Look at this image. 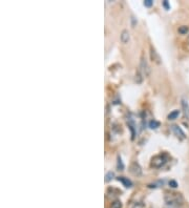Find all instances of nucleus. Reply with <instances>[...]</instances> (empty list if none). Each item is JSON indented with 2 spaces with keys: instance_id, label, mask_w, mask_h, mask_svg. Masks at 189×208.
Returning <instances> with one entry per match:
<instances>
[{
  "instance_id": "obj_1",
  "label": "nucleus",
  "mask_w": 189,
  "mask_h": 208,
  "mask_svg": "<svg viewBox=\"0 0 189 208\" xmlns=\"http://www.w3.org/2000/svg\"><path fill=\"white\" fill-rule=\"evenodd\" d=\"M168 161L167 155H158V156L153 157L151 160V166L155 168H161L162 166H164Z\"/></svg>"
},
{
  "instance_id": "obj_2",
  "label": "nucleus",
  "mask_w": 189,
  "mask_h": 208,
  "mask_svg": "<svg viewBox=\"0 0 189 208\" xmlns=\"http://www.w3.org/2000/svg\"><path fill=\"white\" fill-rule=\"evenodd\" d=\"M140 70L141 73L143 74V76L147 77L149 76V73H150V68H149V65L147 63V60L146 58L142 56V58H141V62H140Z\"/></svg>"
},
{
  "instance_id": "obj_3",
  "label": "nucleus",
  "mask_w": 189,
  "mask_h": 208,
  "mask_svg": "<svg viewBox=\"0 0 189 208\" xmlns=\"http://www.w3.org/2000/svg\"><path fill=\"white\" fill-rule=\"evenodd\" d=\"M165 199H166V203L169 205H178V204H180L179 202H180V200H182V198L177 193H171L169 196H166Z\"/></svg>"
},
{
  "instance_id": "obj_4",
  "label": "nucleus",
  "mask_w": 189,
  "mask_h": 208,
  "mask_svg": "<svg viewBox=\"0 0 189 208\" xmlns=\"http://www.w3.org/2000/svg\"><path fill=\"white\" fill-rule=\"evenodd\" d=\"M129 172L134 174V176H141V174H142V168H141V166L139 165L137 162H134L130 164Z\"/></svg>"
},
{
  "instance_id": "obj_5",
  "label": "nucleus",
  "mask_w": 189,
  "mask_h": 208,
  "mask_svg": "<svg viewBox=\"0 0 189 208\" xmlns=\"http://www.w3.org/2000/svg\"><path fill=\"white\" fill-rule=\"evenodd\" d=\"M171 129H172V132H174V135L177 136L178 138H180V139H185V134H184V132L181 129V127L180 126H178V125H172L171 126Z\"/></svg>"
},
{
  "instance_id": "obj_6",
  "label": "nucleus",
  "mask_w": 189,
  "mask_h": 208,
  "mask_svg": "<svg viewBox=\"0 0 189 208\" xmlns=\"http://www.w3.org/2000/svg\"><path fill=\"white\" fill-rule=\"evenodd\" d=\"M150 57H151V60L155 61L156 63H161V59H160V56L158 55L157 51L153 47V45H150Z\"/></svg>"
},
{
  "instance_id": "obj_7",
  "label": "nucleus",
  "mask_w": 189,
  "mask_h": 208,
  "mask_svg": "<svg viewBox=\"0 0 189 208\" xmlns=\"http://www.w3.org/2000/svg\"><path fill=\"white\" fill-rule=\"evenodd\" d=\"M181 104H182V108H183V111H184L185 117L189 118V104H188V102H187L185 99H182Z\"/></svg>"
},
{
  "instance_id": "obj_8",
  "label": "nucleus",
  "mask_w": 189,
  "mask_h": 208,
  "mask_svg": "<svg viewBox=\"0 0 189 208\" xmlns=\"http://www.w3.org/2000/svg\"><path fill=\"white\" fill-rule=\"evenodd\" d=\"M117 180L119 181V182H121V183H122L125 187H127V188H129V187L132 186V183H131V181L128 180L127 178H125V177H119L118 179H117Z\"/></svg>"
},
{
  "instance_id": "obj_9",
  "label": "nucleus",
  "mask_w": 189,
  "mask_h": 208,
  "mask_svg": "<svg viewBox=\"0 0 189 208\" xmlns=\"http://www.w3.org/2000/svg\"><path fill=\"white\" fill-rule=\"evenodd\" d=\"M129 39H130L129 32L124 30V31L122 32V34H121V41H122L123 43H127L128 41H129Z\"/></svg>"
},
{
  "instance_id": "obj_10",
  "label": "nucleus",
  "mask_w": 189,
  "mask_h": 208,
  "mask_svg": "<svg viewBox=\"0 0 189 208\" xmlns=\"http://www.w3.org/2000/svg\"><path fill=\"white\" fill-rule=\"evenodd\" d=\"M127 124H128V127H129V128H130V130H131L132 139H134V136H136V125H134V123L131 121V119H128L127 120Z\"/></svg>"
},
{
  "instance_id": "obj_11",
  "label": "nucleus",
  "mask_w": 189,
  "mask_h": 208,
  "mask_svg": "<svg viewBox=\"0 0 189 208\" xmlns=\"http://www.w3.org/2000/svg\"><path fill=\"white\" fill-rule=\"evenodd\" d=\"M179 115H180V110H173V111H171L169 115H168V120H174L177 119L178 117H179Z\"/></svg>"
},
{
  "instance_id": "obj_12",
  "label": "nucleus",
  "mask_w": 189,
  "mask_h": 208,
  "mask_svg": "<svg viewBox=\"0 0 189 208\" xmlns=\"http://www.w3.org/2000/svg\"><path fill=\"white\" fill-rule=\"evenodd\" d=\"M149 127L151 129H157L158 127H160V122H158L156 120H151L149 122Z\"/></svg>"
},
{
  "instance_id": "obj_13",
  "label": "nucleus",
  "mask_w": 189,
  "mask_h": 208,
  "mask_svg": "<svg viewBox=\"0 0 189 208\" xmlns=\"http://www.w3.org/2000/svg\"><path fill=\"white\" fill-rule=\"evenodd\" d=\"M142 75H143V74L141 73V70H138L137 74H136V81H137L138 83H141V82H142V79H143Z\"/></svg>"
},
{
  "instance_id": "obj_14",
  "label": "nucleus",
  "mask_w": 189,
  "mask_h": 208,
  "mask_svg": "<svg viewBox=\"0 0 189 208\" xmlns=\"http://www.w3.org/2000/svg\"><path fill=\"white\" fill-rule=\"evenodd\" d=\"M113 177H115V174L113 172H108L105 176V182H109Z\"/></svg>"
},
{
  "instance_id": "obj_15",
  "label": "nucleus",
  "mask_w": 189,
  "mask_h": 208,
  "mask_svg": "<svg viewBox=\"0 0 189 208\" xmlns=\"http://www.w3.org/2000/svg\"><path fill=\"white\" fill-rule=\"evenodd\" d=\"M117 166H118V168H119L120 170H123V169H124V164H123L122 162L121 157H118V164H117Z\"/></svg>"
},
{
  "instance_id": "obj_16",
  "label": "nucleus",
  "mask_w": 189,
  "mask_h": 208,
  "mask_svg": "<svg viewBox=\"0 0 189 208\" xmlns=\"http://www.w3.org/2000/svg\"><path fill=\"white\" fill-rule=\"evenodd\" d=\"M110 208H122V203L120 201H115V202L111 204Z\"/></svg>"
},
{
  "instance_id": "obj_17",
  "label": "nucleus",
  "mask_w": 189,
  "mask_h": 208,
  "mask_svg": "<svg viewBox=\"0 0 189 208\" xmlns=\"http://www.w3.org/2000/svg\"><path fill=\"white\" fill-rule=\"evenodd\" d=\"M187 32H188V28H187V26H185V25L181 26V28H179V33H181L182 35L187 34Z\"/></svg>"
},
{
  "instance_id": "obj_18",
  "label": "nucleus",
  "mask_w": 189,
  "mask_h": 208,
  "mask_svg": "<svg viewBox=\"0 0 189 208\" xmlns=\"http://www.w3.org/2000/svg\"><path fill=\"white\" fill-rule=\"evenodd\" d=\"M169 186H170L171 188H177V187H178V183H177V181H174V180H171V181H169Z\"/></svg>"
},
{
  "instance_id": "obj_19",
  "label": "nucleus",
  "mask_w": 189,
  "mask_h": 208,
  "mask_svg": "<svg viewBox=\"0 0 189 208\" xmlns=\"http://www.w3.org/2000/svg\"><path fill=\"white\" fill-rule=\"evenodd\" d=\"M153 0H145V1H144V5L145 6H151L153 5Z\"/></svg>"
},
{
  "instance_id": "obj_20",
  "label": "nucleus",
  "mask_w": 189,
  "mask_h": 208,
  "mask_svg": "<svg viewBox=\"0 0 189 208\" xmlns=\"http://www.w3.org/2000/svg\"><path fill=\"white\" fill-rule=\"evenodd\" d=\"M163 5L165 6V9H170V5H169V3H168L167 0H164V1H163Z\"/></svg>"
},
{
  "instance_id": "obj_21",
  "label": "nucleus",
  "mask_w": 189,
  "mask_h": 208,
  "mask_svg": "<svg viewBox=\"0 0 189 208\" xmlns=\"http://www.w3.org/2000/svg\"><path fill=\"white\" fill-rule=\"evenodd\" d=\"M188 43H189V37H188Z\"/></svg>"
}]
</instances>
